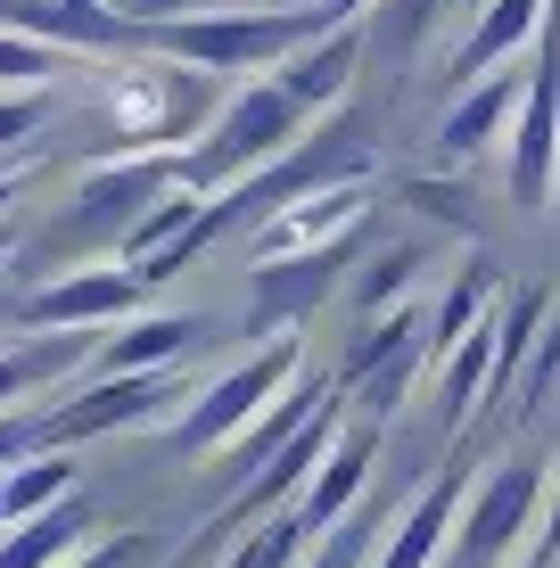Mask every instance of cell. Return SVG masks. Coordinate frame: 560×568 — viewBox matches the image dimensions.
I'll list each match as a JSON object with an SVG mask.
<instances>
[{"instance_id":"6da1fadb","label":"cell","mask_w":560,"mask_h":568,"mask_svg":"<svg viewBox=\"0 0 560 568\" xmlns=\"http://www.w3.org/2000/svg\"><path fill=\"white\" fill-rule=\"evenodd\" d=\"M322 26H338L322 0L305 9H206V17H173V26H149L141 50L173 58V67H198V74H273L297 42H314Z\"/></svg>"},{"instance_id":"7a4b0ae2","label":"cell","mask_w":560,"mask_h":568,"mask_svg":"<svg viewBox=\"0 0 560 568\" xmlns=\"http://www.w3.org/2000/svg\"><path fill=\"white\" fill-rule=\"evenodd\" d=\"M297 132H305V108H288V91L273 74H256L247 91H231V100L206 115V132L182 156V182L198 190V199L206 190H231V182H247V173H264L273 156H288Z\"/></svg>"},{"instance_id":"3957f363","label":"cell","mask_w":560,"mask_h":568,"mask_svg":"<svg viewBox=\"0 0 560 568\" xmlns=\"http://www.w3.org/2000/svg\"><path fill=\"white\" fill-rule=\"evenodd\" d=\"M544 478H552V469H536V462H503V469H487V478H478V495L461 503L446 552H454L461 568H503V560H511V544L528 536L536 519H544Z\"/></svg>"},{"instance_id":"277c9868","label":"cell","mask_w":560,"mask_h":568,"mask_svg":"<svg viewBox=\"0 0 560 568\" xmlns=\"http://www.w3.org/2000/svg\"><path fill=\"white\" fill-rule=\"evenodd\" d=\"M536 42L544 50H536L519 115H511V206L519 214H544L552 206V173H560V26H544Z\"/></svg>"},{"instance_id":"5b68a950","label":"cell","mask_w":560,"mask_h":568,"mask_svg":"<svg viewBox=\"0 0 560 568\" xmlns=\"http://www.w3.org/2000/svg\"><path fill=\"white\" fill-rule=\"evenodd\" d=\"M297 371H305V355H297V338L281 329V338L264 346V355H247L240 371H223V379L206 387V396H198V413L173 428V445H182V454H215V445H223V437H240L247 413H264V404H273L281 387L297 379Z\"/></svg>"},{"instance_id":"8992f818","label":"cell","mask_w":560,"mask_h":568,"mask_svg":"<svg viewBox=\"0 0 560 568\" xmlns=\"http://www.w3.org/2000/svg\"><path fill=\"white\" fill-rule=\"evenodd\" d=\"M363 214H371V182H322V190H305V199H288L264 214V231H256V264H281V256H314V247H330V240H355L363 231Z\"/></svg>"},{"instance_id":"52a82bcc","label":"cell","mask_w":560,"mask_h":568,"mask_svg":"<svg viewBox=\"0 0 560 568\" xmlns=\"http://www.w3.org/2000/svg\"><path fill=\"white\" fill-rule=\"evenodd\" d=\"M173 396H182V379H173V371H141V379H100V387H83L67 413H50L42 428H33V445L67 454V445L100 437V428H141L149 413H165Z\"/></svg>"},{"instance_id":"ba28073f","label":"cell","mask_w":560,"mask_h":568,"mask_svg":"<svg viewBox=\"0 0 560 568\" xmlns=\"http://www.w3.org/2000/svg\"><path fill=\"white\" fill-rule=\"evenodd\" d=\"M173 182H182V156H165V149L115 156V165L83 173V190H74V223H115V231H132Z\"/></svg>"},{"instance_id":"9c48e42d","label":"cell","mask_w":560,"mask_h":568,"mask_svg":"<svg viewBox=\"0 0 560 568\" xmlns=\"http://www.w3.org/2000/svg\"><path fill=\"white\" fill-rule=\"evenodd\" d=\"M141 272L132 264H83L67 272V281H50L42 297H26V322L33 329H91V322H124L132 305H141Z\"/></svg>"},{"instance_id":"30bf717a","label":"cell","mask_w":560,"mask_h":568,"mask_svg":"<svg viewBox=\"0 0 560 568\" xmlns=\"http://www.w3.org/2000/svg\"><path fill=\"white\" fill-rule=\"evenodd\" d=\"M519 91H528V74H519V67H495V74H478V83H461V100L446 108V124H437V156H446V165L487 156L511 132Z\"/></svg>"},{"instance_id":"8fae6325","label":"cell","mask_w":560,"mask_h":568,"mask_svg":"<svg viewBox=\"0 0 560 568\" xmlns=\"http://www.w3.org/2000/svg\"><path fill=\"white\" fill-rule=\"evenodd\" d=\"M355 67H363V26H322L314 42H297L273 67V83L288 91V108H305V115H330L346 100V83H355Z\"/></svg>"},{"instance_id":"7c38bea8","label":"cell","mask_w":560,"mask_h":568,"mask_svg":"<svg viewBox=\"0 0 560 568\" xmlns=\"http://www.w3.org/2000/svg\"><path fill=\"white\" fill-rule=\"evenodd\" d=\"M371 428H338V445L322 454V469L305 478V495H297V527L305 536H322V527H338L346 511L363 503V486H371Z\"/></svg>"},{"instance_id":"4fadbf2b","label":"cell","mask_w":560,"mask_h":568,"mask_svg":"<svg viewBox=\"0 0 560 568\" xmlns=\"http://www.w3.org/2000/svg\"><path fill=\"white\" fill-rule=\"evenodd\" d=\"M454 519H461V478H429L413 503H404V519L388 527V544H379L371 568H437V552L454 544Z\"/></svg>"},{"instance_id":"5bb4252c","label":"cell","mask_w":560,"mask_h":568,"mask_svg":"<svg viewBox=\"0 0 560 568\" xmlns=\"http://www.w3.org/2000/svg\"><path fill=\"white\" fill-rule=\"evenodd\" d=\"M330 445H338V404L322 396V413L305 420L297 437H288L281 454H273V462L256 469V478L240 486V495H231V519H247V511H273L281 495H297V486H305V478H314V469H322V454H330Z\"/></svg>"},{"instance_id":"9a60e30c","label":"cell","mask_w":560,"mask_h":568,"mask_svg":"<svg viewBox=\"0 0 560 568\" xmlns=\"http://www.w3.org/2000/svg\"><path fill=\"white\" fill-rule=\"evenodd\" d=\"M536 33H544V0H487V9L470 17V42L454 50V83H478V74L511 67Z\"/></svg>"},{"instance_id":"2e32d148","label":"cell","mask_w":560,"mask_h":568,"mask_svg":"<svg viewBox=\"0 0 560 568\" xmlns=\"http://www.w3.org/2000/svg\"><path fill=\"white\" fill-rule=\"evenodd\" d=\"M190 338H198V322H182V313H141V322L108 329L100 379H141V371H165V363L190 355Z\"/></svg>"},{"instance_id":"e0dca14e","label":"cell","mask_w":560,"mask_h":568,"mask_svg":"<svg viewBox=\"0 0 560 568\" xmlns=\"http://www.w3.org/2000/svg\"><path fill=\"white\" fill-rule=\"evenodd\" d=\"M305 413H322V387H314V379H305V371H297V379H288L281 396L264 404L256 437H247V428H240V445H231V462H223V486H231V495H240V486H247V469H264V462H273L281 445H288V437H297V428H305Z\"/></svg>"},{"instance_id":"ac0fdd59","label":"cell","mask_w":560,"mask_h":568,"mask_svg":"<svg viewBox=\"0 0 560 568\" xmlns=\"http://www.w3.org/2000/svg\"><path fill=\"white\" fill-rule=\"evenodd\" d=\"M487 396H495V313L470 329V338L446 346V371H437V420L461 428Z\"/></svg>"},{"instance_id":"d6986e66","label":"cell","mask_w":560,"mask_h":568,"mask_svg":"<svg viewBox=\"0 0 560 568\" xmlns=\"http://www.w3.org/2000/svg\"><path fill=\"white\" fill-rule=\"evenodd\" d=\"M495 297H503V272H495L487 256H461L454 288H446V297H437L429 329H420V338H429V355H446L454 338H470V329H478V322H487V313H495Z\"/></svg>"},{"instance_id":"ffe728a7","label":"cell","mask_w":560,"mask_h":568,"mask_svg":"<svg viewBox=\"0 0 560 568\" xmlns=\"http://www.w3.org/2000/svg\"><path fill=\"white\" fill-rule=\"evenodd\" d=\"M74 544H83V503H50V511L17 519V536L0 544V568H67Z\"/></svg>"},{"instance_id":"44dd1931","label":"cell","mask_w":560,"mask_h":568,"mask_svg":"<svg viewBox=\"0 0 560 568\" xmlns=\"http://www.w3.org/2000/svg\"><path fill=\"white\" fill-rule=\"evenodd\" d=\"M0 495H9V511H17V519H33V511H50V503H67V495H74V462L42 445V454H26V462L9 469V478H0Z\"/></svg>"},{"instance_id":"7402d4cb","label":"cell","mask_w":560,"mask_h":568,"mask_svg":"<svg viewBox=\"0 0 560 568\" xmlns=\"http://www.w3.org/2000/svg\"><path fill=\"white\" fill-rule=\"evenodd\" d=\"M429 272V247H388L379 264H363V281H355V305L363 313H396L404 305V288Z\"/></svg>"},{"instance_id":"603a6c76","label":"cell","mask_w":560,"mask_h":568,"mask_svg":"<svg viewBox=\"0 0 560 568\" xmlns=\"http://www.w3.org/2000/svg\"><path fill=\"white\" fill-rule=\"evenodd\" d=\"M58 67H67L58 42H33V33L0 26V83L9 91H42V83H58Z\"/></svg>"},{"instance_id":"cb8c5ba5","label":"cell","mask_w":560,"mask_h":568,"mask_svg":"<svg viewBox=\"0 0 560 568\" xmlns=\"http://www.w3.org/2000/svg\"><path fill=\"white\" fill-rule=\"evenodd\" d=\"M560 387V305L544 313V329H536V346H528V363H519V420L528 413H544V396Z\"/></svg>"},{"instance_id":"d4e9b609","label":"cell","mask_w":560,"mask_h":568,"mask_svg":"<svg viewBox=\"0 0 560 568\" xmlns=\"http://www.w3.org/2000/svg\"><path fill=\"white\" fill-rule=\"evenodd\" d=\"M297 544H305L297 511H281L273 527H256V536H247V552H231V568H288V560H297Z\"/></svg>"},{"instance_id":"484cf974","label":"cell","mask_w":560,"mask_h":568,"mask_svg":"<svg viewBox=\"0 0 560 568\" xmlns=\"http://www.w3.org/2000/svg\"><path fill=\"white\" fill-rule=\"evenodd\" d=\"M363 544H371V511H346L338 527H322V560L314 568H363Z\"/></svg>"},{"instance_id":"4316f807","label":"cell","mask_w":560,"mask_h":568,"mask_svg":"<svg viewBox=\"0 0 560 568\" xmlns=\"http://www.w3.org/2000/svg\"><path fill=\"white\" fill-rule=\"evenodd\" d=\"M437 9H446V0H388V50L396 58L420 50V42H429V26H437Z\"/></svg>"},{"instance_id":"83f0119b","label":"cell","mask_w":560,"mask_h":568,"mask_svg":"<svg viewBox=\"0 0 560 568\" xmlns=\"http://www.w3.org/2000/svg\"><path fill=\"white\" fill-rule=\"evenodd\" d=\"M115 17H124V26H173V17H206V9H231V0H108Z\"/></svg>"},{"instance_id":"f1b7e54d","label":"cell","mask_w":560,"mask_h":568,"mask_svg":"<svg viewBox=\"0 0 560 568\" xmlns=\"http://www.w3.org/2000/svg\"><path fill=\"white\" fill-rule=\"evenodd\" d=\"M42 91H17V100H0V149H17V141H33L42 132Z\"/></svg>"},{"instance_id":"f546056e","label":"cell","mask_w":560,"mask_h":568,"mask_svg":"<svg viewBox=\"0 0 560 568\" xmlns=\"http://www.w3.org/2000/svg\"><path fill=\"white\" fill-rule=\"evenodd\" d=\"M33 371H42V355H0V404H17L33 387Z\"/></svg>"},{"instance_id":"4dcf8cb0","label":"cell","mask_w":560,"mask_h":568,"mask_svg":"<svg viewBox=\"0 0 560 568\" xmlns=\"http://www.w3.org/2000/svg\"><path fill=\"white\" fill-rule=\"evenodd\" d=\"M544 552H560V462H552V478H544Z\"/></svg>"},{"instance_id":"1f68e13d","label":"cell","mask_w":560,"mask_h":568,"mask_svg":"<svg viewBox=\"0 0 560 568\" xmlns=\"http://www.w3.org/2000/svg\"><path fill=\"white\" fill-rule=\"evenodd\" d=\"M322 9H330V17H338V26H355V17H363V9H371V0H322Z\"/></svg>"},{"instance_id":"d6a6232c","label":"cell","mask_w":560,"mask_h":568,"mask_svg":"<svg viewBox=\"0 0 560 568\" xmlns=\"http://www.w3.org/2000/svg\"><path fill=\"white\" fill-rule=\"evenodd\" d=\"M519 568H560V552H544V544H528V552H519Z\"/></svg>"},{"instance_id":"836d02e7","label":"cell","mask_w":560,"mask_h":568,"mask_svg":"<svg viewBox=\"0 0 560 568\" xmlns=\"http://www.w3.org/2000/svg\"><path fill=\"white\" fill-rule=\"evenodd\" d=\"M9 206H17V173L0 165V214H9Z\"/></svg>"},{"instance_id":"e575fe53","label":"cell","mask_w":560,"mask_h":568,"mask_svg":"<svg viewBox=\"0 0 560 568\" xmlns=\"http://www.w3.org/2000/svg\"><path fill=\"white\" fill-rule=\"evenodd\" d=\"M9 247H17V231H9V223H0V264H9Z\"/></svg>"},{"instance_id":"d590c367","label":"cell","mask_w":560,"mask_h":568,"mask_svg":"<svg viewBox=\"0 0 560 568\" xmlns=\"http://www.w3.org/2000/svg\"><path fill=\"white\" fill-rule=\"evenodd\" d=\"M544 26H560V0H544Z\"/></svg>"},{"instance_id":"8d00e7d4","label":"cell","mask_w":560,"mask_h":568,"mask_svg":"<svg viewBox=\"0 0 560 568\" xmlns=\"http://www.w3.org/2000/svg\"><path fill=\"white\" fill-rule=\"evenodd\" d=\"M9 519H17V511H9V495H0V527H9Z\"/></svg>"},{"instance_id":"74e56055","label":"cell","mask_w":560,"mask_h":568,"mask_svg":"<svg viewBox=\"0 0 560 568\" xmlns=\"http://www.w3.org/2000/svg\"><path fill=\"white\" fill-rule=\"evenodd\" d=\"M552 206H560V173H552Z\"/></svg>"},{"instance_id":"f35d334b","label":"cell","mask_w":560,"mask_h":568,"mask_svg":"<svg viewBox=\"0 0 560 568\" xmlns=\"http://www.w3.org/2000/svg\"><path fill=\"white\" fill-rule=\"evenodd\" d=\"M461 9H487V0H461Z\"/></svg>"}]
</instances>
